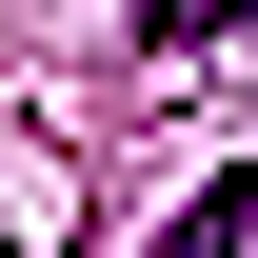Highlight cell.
I'll list each match as a JSON object with an SVG mask.
<instances>
[{"mask_svg":"<svg viewBox=\"0 0 258 258\" xmlns=\"http://www.w3.org/2000/svg\"><path fill=\"white\" fill-rule=\"evenodd\" d=\"M219 20H258V0H139V60H179V40H219Z\"/></svg>","mask_w":258,"mask_h":258,"instance_id":"cell-2","label":"cell"},{"mask_svg":"<svg viewBox=\"0 0 258 258\" xmlns=\"http://www.w3.org/2000/svg\"><path fill=\"white\" fill-rule=\"evenodd\" d=\"M139 258H258V159H219V179H199V199H179Z\"/></svg>","mask_w":258,"mask_h":258,"instance_id":"cell-1","label":"cell"}]
</instances>
